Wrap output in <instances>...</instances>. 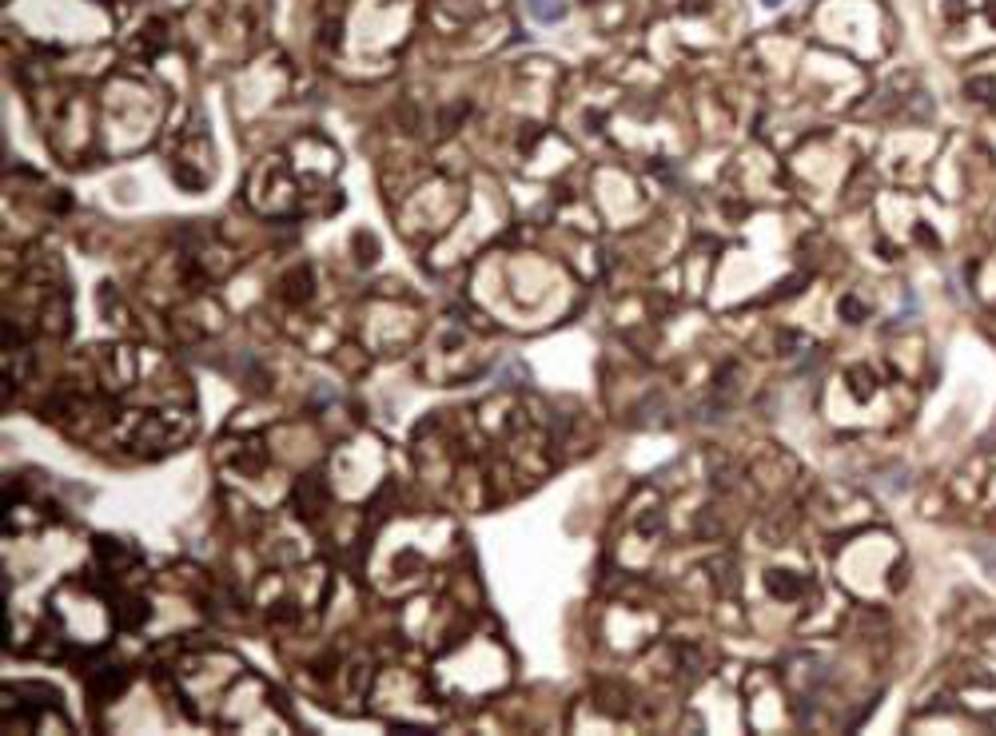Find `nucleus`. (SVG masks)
<instances>
[{"mask_svg": "<svg viewBox=\"0 0 996 736\" xmlns=\"http://www.w3.org/2000/svg\"><path fill=\"white\" fill-rule=\"evenodd\" d=\"M530 12H535L538 21H562V4L558 0H530Z\"/></svg>", "mask_w": 996, "mask_h": 736, "instance_id": "nucleus-1", "label": "nucleus"}, {"mask_svg": "<svg viewBox=\"0 0 996 736\" xmlns=\"http://www.w3.org/2000/svg\"><path fill=\"white\" fill-rule=\"evenodd\" d=\"M766 4H781V0H766Z\"/></svg>", "mask_w": 996, "mask_h": 736, "instance_id": "nucleus-2", "label": "nucleus"}, {"mask_svg": "<svg viewBox=\"0 0 996 736\" xmlns=\"http://www.w3.org/2000/svg\"><path fill=\"white\" fill-rule=\"evenodd\" d=\"M993 21H996V9H993Z\"/></svg>", "mask_w": 996, "mask_h": 736, "instance_id": "nucleus-3", "label": "nucleus"}]
</instances>
